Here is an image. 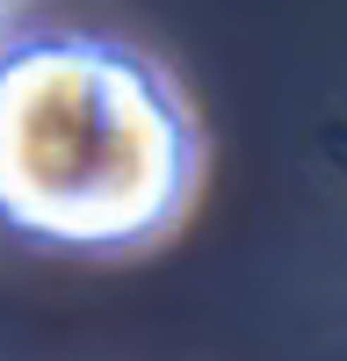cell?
I'll return each instance as SVG.
<instances>
[{"instance_id": "obj_1", "label": "cell", "mask_w": 347, "mask_h": 361, "mask_svg": "<svg viewBox=\"0 0 347 361\" xmlns=\"http://www.w3.org/2000/svg\"><path fill=\"white\" fill-rule=\"evenodd\" d=\"M202 137L138 44L37 29L0 44V231L51 253H138L181 224Z\"/></svg>"}]
</instances>
